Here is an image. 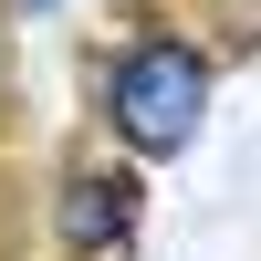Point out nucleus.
I'll use <instances>...</instances> for the list:
<instances>
[{
    "mask_svg": "<svg viewBox=\"0 0 261 261\" xmlns=\"http://www.w3.org/2000/svg\"><path fill=\"white\" fill-rule=\"evenodd\" d=\"M105 115L125 125V146H146V157H178L188 136H199L209 115V63L188 53V42H136V53H115V73H105Z\"/></svg>",
    "mask_w": 261,
    "mask_h": 261,
    "instance_id": "nucleus-1",
    "label": "nucleus"
},
{
    "mask_svg": "<svg viewBox=\"0 0 261 261\" xmlns=\"http://www.w3.org/2000/svg\"><path fill=\"white\" fill-rule=\"evenodd\" d=\"M32 11H42V0H32Z\"/></svg>",
    "mask_w": 261,
    "mask_h": 261,
    "instance_id": "nucleus-3",
    "label": "nucleus"
},
{
    "mask_svg": "<svg viewBox=\"0 0 261 261\" xmlns=\"http://www.w3.org/2000/svg\"><path fill=\"white\" fill-rule=\"evenodd\" d=\"M63 251L73 261H136V178H115V167H84V178H63Z\"/></svg>",
    "mask_w": 261,
    "mask_h": 261,
    "instance_id": "nucleus-2",
    "label": "nucleus"
}]
</instances>
